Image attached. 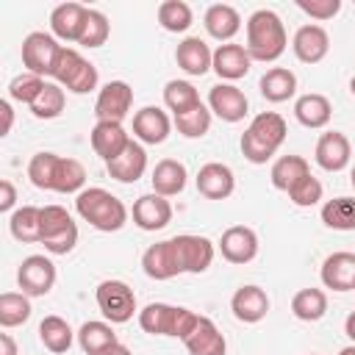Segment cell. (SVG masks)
Wrapping results in <instances>:
<instances>
[{
    "label": "cell",
    "instance_id": "obj_1",
    "mask_svg": "<svg viewBox=\"0 0 355 355\" xmlns=\"http://www.w3.org/2000/svg\"><path fill=\"white\" fill-rule=\"evenodd\" d=\"M28 178L42 191H58V194H80L86 183V169L75 158H64L58 153H36L28 161Z\"/></svg>",
    "mask_w": 355,
    "mask_h": 355
},
{
    "label": "cell",
    "instance_id": "obj_2",
    "mask_svg": "<svg viewBox=\"0 0 355 355\" xmlns=\"http://www.w3.org/2000/svg\"><path fill=\"white\" fill-rule=\"evenodd\" d=\"M288 36H286V25L283 19L272 11V8H258L250 14L247 19V53L252 61L261 64H272L286 53Z\"/></svg>",
    "mask_w": 355,
    "mask_h": 355
},
{
    "label": "cell",
    "instance_id": "obj_3",
    "mask_svg": "<svg viewBox=\"0 0 355 355\" xmlns=\"http://www.w3.org/2000/svg\"><path fill=\"white\" fill-rule=\"evenodd\" d=\"M286 119L277 111H261L241 133V153L250 164H266L286 141Z\"/></svg>",
    "mask_w": 355,
    "mask_h": 355
},
{
    "label": "cell",
    "instance_id": "obj_4",
    "mask_svg": "<svg viewBox=\"0 0 355 355\" xmlns=\"http://www.w3.org/2000/svg\"><path fill=\"white\" fill-rule=\"evenodd\" d=\"M75 211L83 222H89L100 233H114L128 222L125 202L100 186H89L80 194H75Z\"/></svg>",
    "mask_w": 355,
    "mask_h": 355
},
{
    "label": "cell",
    "instance_id": "obj_5",
    "mask_svg": "<svg viewBox=\"0 0 355 355\" xmlns=\"http://www.w3.org/2000/svg\"><path fill=\"white\" fill-rule=\"evenodd\" d=\"M200 313L183 308V305H166V302H150L139 311V324L144 333L150 336H175V338H186L194 324H197Z\"/></svg>",
    "mask_w": 355,
    "mask_h": 355
},
{
    "label": "cell",
    "instance_id": "obj_6",
    "mask_svg": "<svg viewBox=\"0 0 355 355\" xmlns=\"http://www.w3.org/2000/svg\"><path fill=\"white\" fill-rule=\"evenodd\" d=\"M53 78L61 89L72 92V94H89L92 89H97V67L92 61H86L75 47H61L58 61L53 67Z\"/></svg>",
    "mask_w": 355,
    "mask_h": 355
},
{
    "label": "cell",
    "instance_id": "obj_7",
    "mask_svg": "<svg viewBox=\"0 0 355 355\" xmlns=\"http://www.w3.org/2000/svg\"><path fill=\"white\" fill-rule=\"evenodd\" d=\"M50 255H67L78 244V225L61 205H44L42 208V241Z\"/></svg>",
    "mask_w": 355,
    "mask_h": 355
},
{
    "label": "cell",
    "instance_id": "obj_8",
    "mask_svg": "<svg viewBox=\"0 0 355 355\" xmlns=\"http://www.w3.org/2000/svg\"><path fill=\"white\" fill-rule=\"evenodd\" d=\"M94 300L111 324H125L136 313V294L125 280H103L94 291Z\"/></svg>",
    "mask_w": 355,
    "mask_h": 355
},
{
    "label": "cell",
    "instance_id": "obj_9",
    "mask_svg": "<svg viewBox=\"0 0 355 355\" xmlns=\"http://www.w3.org/2000/svg\"><path fill=\"white\" fill-rule=\"evenodd\" d=\"M64 44H58V39L53 33H44V31H33L22 39V67L39 78L50 75L53 78V67L58 61V53H61Z\"/></svg>",
    "mask_w": 355,
    "mask_h": 355
},
{
    "label": "cell",
    "instance_id": "obj_10",
    "mask_svg": "<svg viewBox=\"0 0 355 355\" xmlns=\"http://www.w3.org/2000/svg\"><path fill=\"white\" fill-rule=\"evenodd\" d=\"M17 283L28 297H44L55 286V263L47 255H28L17 269Z\"/></svg>",
    "mask_w": 355,
    "mask_h": 355
},
{
    "label": "cell",
    "instance_id": "obj_11",
    "mask_svg": "<svg viewBox=\"0 0 355 355\" xmlns=\"http://www.w3.org/2000/svg\"><path fill=\"white\" fill-rule=\"evenodd\" d=\"M130 105L133 89L125 80H108L94 100V116L97 122H122L130 114Z\"/></svg>",
    "mask_w": 355,
    "mask_h": 355
},
{
    "label": "cell",
    "instance_id": "obj_12",
    "mask_svg": "<svg viewBox=\"0 0 355 355\" xmlns=\"http://www.w3.org/2000/svg\"><path fill=\"white\" fill-rule=\"evenodd\" d=\"M141 269L153 280H172L178 275H183V266H180L175 241L172 239H164V241L150 244L144 250V255H141Z\"/></svg>",
    "mask_w": 355,
    "mask_h": 355
},
{
    "label": "cell",
    "instance_id": "obj_13",
    "mask_svg": "<svg viewBox=\"0 0 355 355\" xmlns=\"http://www.w3.org/2000/svg\"><path fill=\"white\" fill-rule=\"evenodd\" d=\"M172 241H175V250H178L183 272L200 275L214 263V241L211 239L194 236V233H183V236H175Z\"/></svg>",
    "mask_w": 355,
    "mask_h": 355
},
{
    "label": "cell",
    "instance_id": "obj_14",
    "mask_svg": "<svg viewBox=\"0 0 355 355\" xmlns=\"http://www.w3.org/2000/svg\"><path fill=\"white\" fill-rule=\"evenodd\" d=\"M208 108L211 114H216L222 122H241L247 116V94L233 86V83H216L211 92H208Z\"/></svg>",
    "mask_w": 355,
    "mask_h": 355
},
{
    "label": "cell",
    "instance_id": "obj_15",
    "mask_svg": "<svg viewBox=\"0 0 355 355\" xmlns=\"http://www.w3.org/2000/svg\"><path fill=\"white\" fill-rule=\"evenodd\" d=\"M219 252L227 263H250L258 255V236L247 225H233L219 239Z\"/></svg>",
    "mask_w": 355,
    "mask_h": 355
},
{
    "label": "cell",
    "instance_id": "obj_16",
    "mask_svg": "<svg viewBox=\"0 0 355 355\" xmlns=\"http://www.w3.org/2000/svg\"><path fill=\"white\" fill-rule=\"evenodd\" d=\"M172 133V119L158 105H144L133 114V136L144 144H161Z\"/></svg>",
    "mask_w": 355,
    "mask_h": 355
},
{
    "label": "cell",
    "instance_id": "obj_17",
    "mask_svg": "<svg viewBox=\"0 0 355 355\" xmlns=\"http://www.w3.org/2000/svg\"><path fill=\"white\" fill-rule=\"evenodd\" d=\"M313 158H316V164H319L324 172H341V169H347V164H349V158H352L349 139H347L341 130H327V133H322L319 141H316Z\"/></svg>",
    "mask_w": 355,
    "mask_h": 355
},
{
    "label": "cell",
    "instance_id": "obj_18",
    "mask_svg": "<svg viewBox=\"0 0 355 355\" xmlns=\"http://www.w3.org/2000/svg\"><path fill=\"white\" fill-rule=\"evenodd\" d=\"M172 222V205L166 197L150 191V194H141L136 202H133V225L153 233V230H161Z\"/></svg>",
    "mask_w": 355,
    "mask_h": 355
},
{
    "label": "cell",
    "instance_id": "obj_19",
    "mask_svg": "<svg viewBox=\"0 0 355 355\" xmlns=\"http://www.w3.org/2000/svg\"><path fill=\"white\" fill-rule=\"evenodd\" d=\"M194 180H197V191L205 200H227L233 194V189H236L233 169L227 164H219V161H211V164L200 166Z\"/></svg>",
    "mask_w": 355,
    "mask_h": 355
},
{
    "label": "cell",
    "instance_id": "obj_20",
    "mask_svg": "<svg viewBox=\"0 0 355 355\" xmlns=\"http://www.w3.org/2000/svg\"><path fill=\"white\" fill-rule=\"evenodd\" d=\"M92 150L108 164L114 158H119L125 153V147L130 144V133L122 128V122H97L92 128Z\"/></svg>",
    "mask_w": 355,
    "mask_h": 355
},
{
    "label": "cell",
    "instance_id": "obj_21",
    "mask_svg": "<svg viewBox=\"0 0 355 355\" xmlns=\"http://www.w3.org/2000/svg\"><path fill=\"white\" fill-rule=\"evenodd\" d=\"M230 311H233V316L239 322L255 324V322H261L269 313V297H266V291L261 286H252V283L250 286H241L230 297Z\"/></svg>",
    "mask_w": 355,
    "mask_h": 355
},
{
    "label": "cell",
    "instance_id": "obj_22",
    "mask_svg": "<svg viewBox=\"0 0 355 355\" xmlns=\"http://www.w3.org/2000/svg\"><path fill=\"white\" fill-rule=\"evenodd\" d=\"M86 14L89 8L80 3H61L53 8L50 14V31L55 39L61 42H80L83 25H86Z\"/></svg>",
    "mask_w": 355,
    "mask_h": 355
},
{
    "label": "cell",
    "instance_id": "obj_23",
    "mask_svg": "<svg viewBox=\"0 0 355 355\" xmlns=\"http://www.w3.org/2000/svg\"><path fill=\"white\" fill-rule=\"evenodd\" d=\"M250 67H252V58H250V53H247L244 44L227 42V44H219V47L214 50V64H211V69H214L222 80H239V78H244V75L250 72Z\"/></svg>",
    "mask_w": 355,
    "mask_h": 355
},
{
    "label": "cell",
    "instance_id": "obj_24",
    "mask_svg": "<svg viewBox=\"0 0 355 355\" xmlns=\"http://www.w3.org/2000/svg\"><path fill=\"white\" fill-rule=\"evenodd\" d=\"M291 50L302 64H319L330 50V36L322 25H302L294 33Z\"/></svg>",
    "mask_w": 355,
    "mask_h": 355
},
{
    "label": "cell",
    "instance_id": "obj_25",
    "mask_svg": "<svg viewBox=\"0 0 355 355\" xmlns=\"http://www.w3.org/2000/svg\"><path fill=\"white\" fill-rule=\"evenodd\" d=\"M175 61H178V67H180L186 75L200 78V75H205V72L211 69V64H214V50H211L200 36H186V39L178 44V50H175Z\"/></svg>",
    "mask_w": 355,
    "mask_h": 355
},
{
    "label": "cell",
    "instance_id": "obj_26",
    "mask_svg": "<svg viewBox=\"0 0 355 355\" xmlns=\"http://www.w3.org/2000/svg\"><path fill=\"white\" fill-rule=\"evenodd\" d=\"M322 283L333 291H352L355 288V252H333L322 263Z\"/></svg>",
    "mask_w": 355,
    "mask_h": 355
},
{
    "label": "cell",
    "instance_id": "obj_27",
    "mask_svg": "<svg viewBox=\"0 0 355 355\" xmlns=\"http://www.w3.org/2000/svg\"><path fill=\"white\" fill-rule=\"evenodd\" d=\"M183 344H186L189 355H225V349H227L225 336L219 333V327L208 316L197 319L194 330L183 338Z\"/></svg>",
    "mask_w": 355,
    "mask_h": 355
},
{
    "label": "cell",
    "instance_id": "obj_28",
    "mask_svg": "<svg viewBox=\"0 0 355 355\" xmlns=\"http://www.w3.org/2000/svg\"><path fill=\"white\" fill-rule=\"evenodd\" d=\"M105 169H108V175H111L114 180H119V183H136V180L147 172V153H144V147H141L139 141L130 139V144L125 147V153H122L119 158L108 161Z\"/></svg>",
    "mask_w": 355,
    "mask_h": 355
},
{
    "label": "cell",
    "instance_id": "obj_29",
    "mask_svg": "<svg viewBox=\"0 0 355 355\" xmlns=\"http://www.w3.org/2000/svg\"><path fill=\"white\" fill-rule=\"evenodd\" d=\"M202 25H205L208 36H214L216 42H225V44H227V42L239 33L241 17H239V11H236L233 6H227V3H214V6H208L205 17H202Z\"/></svg>",
    "mask_w": 355,
    "mask_h": 355
},
{
    "label": "cell",
    "instance_id": "obj_30",
    "mask_svg": "<svg viewBox=\"0 0 355 355\" xmlns=\"http://www.w3.org/2000/svg\"><path fill=\"white\" fill-rule=\"evenodd\" d=\"M294 116H297L300 125H305V128H311V130H319V128H324V125L330 122L333 105H330V100H327L324 94L311 92V94L297 97V103H294Z\"/></svg>",
    "mask_w": 355,
    "mask_h": 355
},
{
    "label": "cell",
    "instance_id": "obj_31",
    "mask_svg": "<svg viewBox=\"0 0 355 355\" xmlns=\"http://www.w3.org/2000/svg\"><path fill=\"white\" fill-rule=\"evenodd\" d=\"M186 178H189V172L178 158H164V161L155 164L150 180H153V191L155 194L175 197V194H180L186 189Z\"/></svg>",
    "mask_w": 355,
    "mask_h": 355
},
{
    "label": "cell",
    "instance_id": "obj_32",
    "mask_svg": "<svg viewBox=\"0 0 355 355\" xmlns=\"http://www.w3.org/2000/svg\"><path fill=\"white\" fill-rule=\"evenodd\" d=\"M258 89L269 103H286L297 94V75L286 67H272L261 75Z\"/></svg>",
    "mask_w": 355,
    "mask_h": 355
},
{
    "label": "cell",
    "instance_id": "obj_33",
    "mask_svg": "<svg viewBox=\"0 0 355 355\" xmlns=\"http://www.w3.org/2000/svg\"><path fill=\"white\" fill-rule=\"evenodd\" d=\"M8 230L17 241L22 244H36L42 241V208L36 205H22L8 216Z\"/></svg>",
    "mask_w": 355,
    "mask_h": 355
},
{
    "label": "cell",
    "instance_id": "obj_34",
    "mask_svg": "<svg viewBox=\"0 0 355 355\" xmlns=\"http://www.w3.org/2000/svg\"><path fill=\"white\" fill-rule=\"evenodd\" d=\"M305 175H311V166H308V161H305L302 155H280V158L272 164V172H269L272 186H275L277 191H286V194H288V189H291L297 180H302Z\"/></svg>",
    "mask_w": 355,
    "mask_h": 355
},
{
    "label": "cell",
    "instance_id": "obj_35",
    "mask_svg": "<svg viewBox=\"0 0 355 355\" xmlns=\"http://www.w3.org/2000/svg\"><path fill=\"white\" fill-rule=\"evenodd\" d=\"M78 344L86 355H103L108 347L116 344V333L108 322H83L78 330Z\"/></svg>",
    "mask_w": 355,
    "mask_h": 355
},
{
    "label": "cell",
    "instance_id": "obj_36",
    "mask_svg": "<svg viewBox=\"0 0 355 355\" xmlns=\"http://www.w3.org/2000/svg\"><path fill=\"white\" fill-rule=\"evenodd\" d=\"M39 341L44 344V349L61 355V352H67L72 347L75 333L67 324V319H61V316H44L39 322Z\"/></svg>",
    "mask_w": 355,
    "mask_h": 355
},
{
    "label": "cell",
    "instance_id": "obj_37",
    "mask_svg": "<svg viewBox=\"0 0 355 355\" xmlns=\"http://www.w3.org/2000/svg\"><path fill=\"white\" fill-rule=\"evenodd\" d=\"M291 313L300 322H319L327 313V294L322 288H300L291 297Z\"/></svg>",
    "mask_w": 355,
    "mask_h": 355
},
{
    "label": "cell",
    "instance_id": "obj_38",
    "mask_svg": "<svg viewBox=\"0 0 355 355\" xmlns=\"http://www.w3.org/2000/svg\"><path fill=\"white\" fill-rule=\"evenodd\" d=\"M164 105H166L175 116H180V114H189V111H194L197 105H202V100H200L197 89H194L189 80H169V83L164 86Z\"/></svg>",
    "mask_w": 355,
    "mask_h": 355
},
{
    "label": "cell",
    "instance_id": "obj_39",
    "mask_svg": "<svg viewBox=\"0 0 355 355\" xmlns=\"http://www.w3.org/2000/svg\"><path fill=\"white\" fill-rule=\"evenodd\" d=\"M322 222L330 230H355V197H333L322 205Z\"/></svg>",
    "mask_w": 355,
    "mask_h": 355
},
{
    "label": "cell",
    "instance_id": "obj_40",
    "mask_svg": "<svg viewBox=\"0 0 355 355\" xmlns=\"http://www.w3.org/2000/svg\"><path fill=\"white\" fill-rule=\"evenodd\" d=\"M28 319H31V300H28V294H22V291L0 294V324L6 330L17 327V324H25Z\"/></svg>",
    "mask_w": 355,
    "mask_h": 355
},
{
    "label": "cell",
    "instance_id": "obj_41",
    "mask_svg": "<svg viewBox=\"0 0 355 355\" xmlns=\"http://www.w3.org/2000/svg\"><path fill=\"white\" fill-rule=\"evenodd\" d=\"M158 22L164 31L169 33H183L189 31V25L194 22V14H191V6L183 3V0H164L158 6Z\"/></svg>",
    "mask_w": 355,
    "mask_h": 355
},
{
    "label": "cell",
    "instance_id": "obj_42",
    "mask_svg": "<svg viewBox=\"0 0 355 355\" xmlns=\"http://www.w3.org/2000/svg\"><path fill=\"white\" fill-rule=\"evenodd\" d=\"M64 103H67L64 89H61L58 83H44L42 94H39L36 103L31 105V114H33L36 119H55V116H61Z\"/></svg>",
    "mask_w": 355,
    "mask_h": 355
},
{
    "label": "cell",
    "instance_id": "obj_43",
    "mask_svg": "<svg viewBox=\"0 0 355 355\" xmlns=\"http://www.w3.org/2000/svg\"><path fill=\"white\" fill-rule=\"evenodd\" d=\"M175 128L186 139H202L211 130V108L208 105H197L194 111L175 116Z\"/></svg>",
    "mask_w": 355,
    "mask_h": 355
},
{
    "label": "cell",
    "instance_id": "obj_44",
    "mask_svg": "<svg viewBox=\"0 0 355 355\" xmlns=\"http://www.w3.org/2000/svg\"><path fill=\"white\" fill-rule=\"evenodd\" d=\"M44 83H47L44 78H39V75H33V72H22V75L11 78V83H8V97L17 100V103H25V105H33L36 97L42 94Z\"/></svg>",
    "mask_w": 355,
    "mask_h": 355
},
{
    "label": "cell",
    "instance_id": "obj_45",
    "mask_svg": "<svg viewBox=\"0 0 355 355\" xmlns=\"http://www.w3.org/2000/svg\"><path fill=\"white\" fill-rule=\"evenodd\" d=\"M108 33H111V25H108L105 14L97 11V8H89L86 25H83V33H80V42L78 44H83V47H100V44H105Z\"/></svg>",
    "mask_w": 355,
    "mask_h": 355
},
{
    "label": "cell",
    "instance_id": "obj_46",
    "mask_svg": "<svg viewBox=\"0 0 355 355\" xmlns=\"http://www.w3.org/2000/svg\"><path fill=\"white\" fill-rule=\"evenodd\" d=\"M322 194H324V189H322V183H319L313 175H305L302 180H297V183L288 189L291 202L300 205V208H311V205H316V202L322 200Z\"/></svg>",
    "mask_w": 355,
    "mask_h": 355
},
{
    "label": "cell",
    "instance_id": "obj_47",
    "mask_svg": "<svg viewBox=\"0 0 355 355\" xmlns=\"http://www.w3.org/2000/svg\"><path fill=\"white\" fill-rule=\"evenodd\" d=\"M297 8L302 14H308L311 19H333L341 11V0H297Z\"/></svg>",
    "mask_w": 355,
    "mask_h": 355
},
{
    "label": "cell",
    "instance_id": "obj_48",
    "mask_svg": "<svg viewBox=\"0 0 355 355\" xmlns=\"http://www.w3.org/2000/svg\"><path fill=\"white\" fill-rule=\"evenodd\" d=\"M14 202H17L14 183H11L8 178H3V180H0V211H3V214H8V211L14 208Z\"/></svg>",
    "mask_w": 355,
    "mask_h": 355
},
{
    "label": "cell",
    "instance_id": "obj_49",
    "mask_svg": "<svg viewBox=\"0 0 355 355\" xmlns=\"http://www.w3.org/2000/svg\"><path fill=\"white\" fill-rule=\"evenodd\" d=\"M0 114H3V130H0V136H8L11 133V125H14V111H11V103L8 100L0 103Z\"/></svg>",
    "mask_w": 355,
    "mask_h": 355
},
{
    "label": "cell",
    "instance_id": "obj_50",
    "mask_svg": "<svg viewBox=\"0 0 355 355\" xmlns=\"http://www.w3.org/2000/svg\"><path fill=\"white\" fill-rule=\"evenodd\" d=\"M0 355H17V344L8 333H0Z\"/></svg>",
    "mask_w": 355,
    "mask_h": 355
},
{
    "label": "cell",
    "instance_id": "obj_51",
    "mask_svg": "<svg viewBox=\"0 0 355 355\" xmlns=\"http://www.w3.org/2000/svg\"><path fill=\"white\" fill-rule=\"evenodd\" d=\"M344 333H347V336L355 341V311H352V313L344 319Z\"/></svg>",
    "mask_w": 355,
    "mask_h": 355
},
{
    "label": "cell",
    "instance_id": "obj_52",
    "mask_svg": "<svg viewBox=\"0 0 355 355\" xmlns=\"http://www.w3.org/2000/svg\"><path fill=\"white\" fill-rule=\"evenodd\" d=\"M103 355H133V352H130L125 344H119V341H116V344H114V347H108Z\"/></svg>",
    "mask_w": 355,
    "mask_h": 355
},
{
    "label": "cell",
    "instance_id": "obj_53",
    "mask_svg": "<svg viewBox=\"0 0 355 355\" xmlns=\"http://www.w3.org/2000/svg\"><path fill=\"white\" fill-rule=\"evenodd\" d=\"M338 355H355V344H349V347H344Z\"/></svg>",
    "mask_w": 355,
    "mask_h": 355
},
{
    "label": "cell",
    "instance_id": "obj_54",
    "mask_svg": "<svg viewBox=\"0 0 355 355\" xmlns=\"http://www.w3.org/2000/svg\"><path fill=\"white\" fill-rule=\"evenodd\" d=\"M349 94L355 97V75H352V80H349Z\"/></svg>",
    "mask_w": 355,
    "mask_h": 355
},
{
    "label": "cell",
    "instance_id": "obj_55",
    "mask_svg": "<svg viewBox=\"0 0 355 355\" xmlns=\"http://www.w3.org/2000/svg\"><path fill=\"white\" fill-rule=\"evenodd\" d=\"M349 183H352V189H355V166H352V172H349Z\"/></svg>",
    "mask_w": 355,
    "mask_h": 355
},
{
    "label": "cell",
    "instance_id": "obj_56",
    "mask_svg": "<svg viewBox=\"0 0 355 355\" xmlns=\"http://www.w3.org/2000/svg\"><path fill=\"white\" fill-rule=\"evenodd\" d=\"M311 355H316V352H311Z\"/></svg>",
    "mask_w": 355,
    "mask_h": 355
},
{
    "label": "cell",
    "instance_id": "obj_57",
    "mask_svg": "<svg viewBox=\"0 0 355 355\" xmlns=\"http://www.w3.org/2000/svg\"><path fill=\"white\" fill-rule=\"evenodd\" d=\"M352 291H355V288H352Z\"/></svg>",
    "mask_w": 355,
    "mask_h": 355
}]
</instances>
